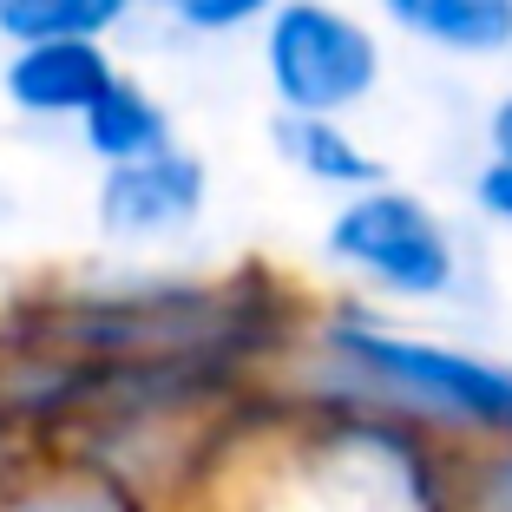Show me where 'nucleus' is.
Returning a JSON list of instances; mask_svg holds the SVG:
<instances>
[{"instance_id":"17","label":"nucleus","mask_w":512,"mask_h":512,"mask_svg":"<svg viewBox=\"0 0 512 512\" xmlns=\"http://www.w3.org/2000/svg\"><path fill=\"white\" fill-rule=\"evenodd\" d=\"M355 7H375V0H355Z\"/></svg>"},{"instance_id":"3","label":"nucleus","mask_w":512,"mask_h":512,"mask_svg":"<svg viewBox=\"0 0 512 512\" xmlns=\"http://www.w3.org/2000/svg\"><path fill=\"white\" fill-rule=\"evenodd\" d=\"M322 263L348 283V296L381 316L453 309L473 289V250L447 211L414 184H375L342 197L322 224Z\"/></svg>"},{"instance_id":"11","label":"nucleus","mask_w":512,"mask_h":512,"mask_svg":"<svg viewBox=\"0 0 512 512\" xmlns=\"http://www.w3.org/2000/svg\"><path fill=\"white\" fill-rule=\"evenodd\" d=\"M145 14V0H0V46L92 40L119 46V33Z\"/></svg>"},{"instance_id":"9","label":"nucleus","mask_w":512,"mask_h":512,"mask_svg":"<svg viewBox=\"0 0 512 512\" xmlns=\"http://www.w3.org/2000/svg\"><path fill=\"white\" fill-rule=\"evenodd\" d=\"M270 145H276V158H283L309 191H329L335 204L375 191V184H388L381 151L368 145L348 119H283V112H276V119H270Z\"/></svg>"},{"instance_id":"14","label":"nucleus","mask_w":512,"mask_h":512,"mask_svg":"<svg viewBox=\"0 0 512 512\" xmlns=\"http://www.w3.org/2000/svg\"><path fill=\"white\" fill-rule=\"evenodd\" d=\"M473 211H480V224H493V230L512 237V165L486 158V165L473 171Z\"/></svg>"},{"instance_id":"10","label":"nucleus","mask_w":512,"mask_h":512,"mask_svg":"<svg viewBox=\"0 0 512 512\" xmlns=\"http://www.w3.org/2000/svg\"><path fill=\"white\" fill-rule=\"evenodd\" d=\"M73 138H79V151H86L99 171H112V165H138V158L171 151L178 145V119H171V106L145 86V79L119 73L86 106V119L73 125Z\"/></svg>"},{"instance_id":"4","label":"nucleus","mask_w":512,"mask_h":512,"mask_svg":"<svg viewBox=\"0 0 512 512\" xmlns=\"http://www.w3.org/2000/svg\"><path fill=\"white\" fill-rule=\"evenodd\" d=\"M256 66L283 119H348L388 86V27L355 0H283L256 33Z\"/></svg>"},{"instance_id":"12","label":"nucleus","mask_w":512,"mask_h":512,"mask_svg":"<svg viewBox=\"0 0 512 512\" xmlns=\"http://www.w3.org/2000/svg\"><path fill=\"white\" fill-rule=\"evenodd\" d=\"M151 7L184 40H243V33L270 27V14L283 0H151Z\"/></svg>"},{"instance_id":"16","label":"nucleus","mask_w":512,"mask_h":512,"mask_svg":"<svg viewBox=\"0 0 512 512\" xmlns=\"http://www.w3.org/2000/svg\"><path fill=\"white\" fill-rule=\"evenodd\" d=\"M14 211V191H7V178H0V217Z\"/></svg>"},{"instance_id":"8","label":"nucleus","mask_w":512,"mask_h":512,"mask_svg":"<svg viewBox=\"0 0 512 512\" xmlns=\"http://www.w3.org/2000/svg\"><path fill=\"white\" fill-rule=\"evenodd\" d=\"M375 20L434 60H512V0H375Z\"/></svg>"},{"instance_id":"15","label":"nucleus","mask_w":512,"mask_h":512,"mask_svg":"<svg viewBox=\"0 0 512 512\" xmlns=\"http://www.w3.org/2000/svg\"><path fill=\"white\" fill-rule=\"evenodd\" d=\"M480 138H486V158L512 165V86H506V92H493V106H486Z\"/></svg>"},{"instance_id":"6","label":"nucleus","mask_w":512,"mask_h":512,"mask_svg":"<svg viewBox=\"0 0 512 512\" xmlns=\"http://www.w3.org/2000/svg\"><path fill=\"white\" fill-rule=\"evenodd\" d=\"M119 73H125L119 46H92V40L7 46V53H0V99L27 125H79L86 106Z\"/></svg>"},{"instance_id":"2","label":"nucleus","mask_w":512,"mask_h":512,"mask_svg":"<svg viewBox=\"0 0 512 512\" xmlns=\"http://www.w3.org/2000/svg\"><path fill=\"white\" fill-rule=\"evenodd\" d=\"M197 499L204 512H453V453L414 427L276 394L237 453L204 460Z\"/></svg>"},{"instance_id":"5","label":"nucleus","mask_w":512,"mask_h":512,"mask_svg":"<svg viewBox=\"0 0 512 512\" xmlns=\"http://www.w3.org/2000/svg\"><path fill=\"white\" fill-rule=\"evenodd\" d=\"M211 217V165L191 145H171L138 165H112L92 178V230L125 256H158L197 237Z\"/></svg>"},{"instance_id":"7","label":"nucleus","mask_w":512,"mask_h":512,"mask_svg":"<svg viewBox=\"0 0 512 512\" xmlns=\"http://www.w3.org/2000/svg\"><path fill=\"white\" fill-rule=\"evenodd\" d=\"M0 512H171L138 480L73 447H27L0 473Z\"/></svg>"},{"instance_id":"13","label":"nucleus","mask_w":512,"mask_h":512,"mask_svg":"<svg viewBox=\"0 0 512 512\" xmlns=\"http://www.w3.org/2000/svg\"><path fill=\"white\" fill-rule=\"evenodd\" d=\"M453 512H512V440L453 453Z\"/></svg>"},{"instance_id":"1","label":"nucleus","mask_w":512,"mask_h":512,"mask_svg":"<svg viewBox=\"0 0 512 512\" xmlns=\"http://www.w3.org/2000/svg\"><path fill=\"white\" fill-rule=\"evenodd\" d=\"M270 381L296 407L375 414L440 440L447 453L512 440V355L414 329L407 316H381L355 296L302 316Z\"/></svg>"}]
</instances>
